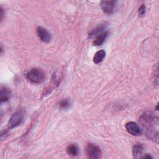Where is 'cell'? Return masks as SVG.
Wrapping results in <instances>:
<instances>
[{
  "label": "cell",
  "mask_w": 159,
  "mask_h": 159,
  "mask_svg": "<svg viewBox=\"0 0 159 159\" xmlns=\"http://www.w3.org/2000/svg\"><path fill=\"white\" fill-rule=\"evenodd\" d=\"M139 15L140 17H142L145 14L146 12V7L145 6V4H142L140 7L139 8Z\"/></svg>",
  "instance_id": "15"
},
{
  "label": "cell",
  "mask_w": 159,
  "mask_h": 159,
  "mask_svg": "<svg viewBox=\"0 0 159 159\" xmlns=\"http://www.w3.org/2000/svg\"><path fill=\"white\" fill-rule=\"evenodd\" d=\"M143 151V146L142 143H136L133 146L132 153L134 158H139L142 157V155Z\"/></svg>",
  "instance_id": "9"
},
{
  "label": "cell",
  "mask_w": 159,
  "mask_h": 159,
  "mask_svg": "<svg viewBox=\"0 0 159 159\" xmlns=\"http://www.w3.org/2000/svg\"><path fill=\"white\" fill-rule=\"evenodd\" d=\"M37 34L40 39L45 43L49 42L51 40V35L47 29L42 27H38L37 28Z\"/></svg>",
  "instance_id": "8"
},
{
  "label": "cell",
  "mask_w": 159,
  "mask_h": 159,
  "mask_svg": "<svg viewBox=\"0 0 159 159\" xmlns=\"http://www.w3.org/2000/svg\"><path fill=\"white\" fill-rule=\"evenodd\" d=\"M140 122L142 127L145 129V132L147 137L153 141L158 140V130L154 126L155 124H158V122L154 115L151 112H145L140 117Z\"/></svg>",
  "instance_id": "1"
},
{
  "label": "cell",
  "mask_w": 159,
  "mask_h": 159,
  "mask_svg": "<svg viewBox=\"0 0 159 159\" xmlns=\"http://www.w3.org/2000/svg\"><path fill=\"white\" fill-rule=\"evenodd\" d=\"M116 3V1H103L101 2V7L104 13L110 14L114 11Z\"/></svg>",
  "instance_id": "6"
},
{
  "label": "cell",
  "mask_w": 159,
  "mask_h": 159,
  "mask_svg": "<svg viewBox=\"0 0 159 159\" xmlns=\"http://www.w3.org/2000/svg\"><path fill=\"white\" fill-rule=\"evenodd\" d=\"M71 104L70 101L68 99H64L60 101L58 104V107L61 109H66L70 107Z\"/></svg>",
  "instance_id": "14"
},
{
  "label": "cell",
  "mask_w": 159,
  "mask_h": 159,
  "mask_svg": "<svg viewBox=\"0 0 159 159\" xmlns=\"http://www.w3.org/2000/svg\"><path fill=\"white\" fill-rule=\"evenodd\" d=\"M24 111L22 110H18L16 112H15L11 117L10 118L8 123H7V127L9 129L14 128L16 126H17L19 124H20L23 120L24 118Z\"/></svg>",
  "instance_id": "4"
},
{
  "label": "cell",
  "mask_w": 159,
  "mask_h": 159,
  "mask_svg": "<svg viewBox=\"0 0 159 159\" xmlns=\"http://www.w3.org/2000/svg\"><path fill=\"white\" fill-rule=\"evenodd\" d=\"M66 152L68 155L75 157L78 154L79 148L76 144H71L67 147Z\"/></svg>",
  "instance_id": "12"
},
{
  "label": "cell",
  "mask_w": 159,
  "mask_h": 159,
  "mask_svg": "<svg viewBox=\"0 0 159 159\" xmlns=\"http://www.w3.org/2000/svg\"><path fill=\"white\" fill-rule=\"evenodd\" d=\"M108 35H109V32L107 31H105L103 33L99 35L98 36H97L94 40V41L93 42L94 45L99 46V45H102L104 42V41L106 40V39H107Z\"/></svg>",
  "instance_id": "10"
},
{
  "label": "cell",
  "mask_w": 159,
  "mask_h": 159,
  "mask_svg": "<svg viewBox=\"0 0 159 159\" xmlns=\"http://www.w3.org/2000/svg\"><path fill=\"white\" fill-rule=\"evenodd\" d=\"M3 16H4V11L2 7H1V20H2L3 19Z\"/></svg>",
  "instance_id": "16"
},
{
  "label": "cell",
  "mask_w": 159,
  "mask_h": 159,
  "mask_svg": "<svg viewBox=\"0 0 159 159\" xmlns=\"http://www.w3.org/2000/svg\"><path fill=\"white\" fill-rule=\"evenodd\" d=\"M107 26H108V23L106 22L100 24L89 32L88 35V37L89 39H93L94 37H96L101 34L105 32V30L107 29Z\"/></svg>",
  "instance_id": "7"
},
{
  "label": "cell",
  "mask_w": 159,
  "mask_h": 159,
  "mask_svg": "<svg viewBox=\"0 0 159 159\" xmlns=\"http://www.w3.org/2000/svg\"><path fill=\"white\" fill-rule=\"evenodd\" d=\"M86 153L88 158L92 159L100 158L102 156L101 148L96 145L93 143H88L86 146Z\"/></svg>",
  "instance_id": "3"
},
{
  "label": "cell",
  "mask_w": 159,
  "mask_h": 159,
  "mask_svg": "<svg viewBox=\"0 0 159 159\" xmlns=\"http://www.w3.org/2000/svg\"><path fill=\"white\" fill-rule=\"evenodd\" d=\"M11 98V92L9 90L1 89L0 92V100L1 102H6L8 101Z\"/></svg>",
  "instance_id": "13"
},
{
  "label": "cell",
  "mask_w": 159,
  "mask_h": 159,
  "mask_svg": "<svg viewBox=\"0 0 159 159\" xmlns=\"http://www.w3.org/2000/svg\"><path fill=\"white\" fill-rule=\"evenodd\" d=\"M26 78L31 83H40L45 78V73L40 68H33L27 73Z\"/></svg>",
  "instance_id": "2"
},
{
  "label": "cell",
  "mask_w": 159,
  "mask_h": 159,
  "mask_svg": "<svg viewBox=\"0 0 159 159\" xmlns=\"http://www.w3.org/2000/svg\"><path fill=\"white\" fill-rule=\"evenodd\" d=\"M125 129L131 135L134 136L140 135L142 133V130L139 125L134 122H129L125 124Z\"/></svg>",
  "instance_id": "5"
},
{
  "label": "cell",
  "mask_w": 159,
  "mask_h": 159,
  "mask_svg": "<svg viewBox=\"0 0 159 159\" xmlns=\"http://www.w3.org/2000/svg\"><path fill=\"white\" fill-rule=\"evenodd\" d=\"M106 52L104 50H101L96 52L93 57V61L96 64H98L101 63L102 60L105 58Z\"/></svg>",
  "instance_id": "11"
}]
</instances>
